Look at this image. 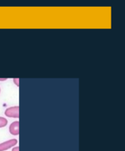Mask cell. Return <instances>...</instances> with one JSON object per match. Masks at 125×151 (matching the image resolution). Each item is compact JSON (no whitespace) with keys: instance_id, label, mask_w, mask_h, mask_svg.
Instances as JSON below:
<instances>
[{"instance_id":"6da1fadb","label":"cell","mask_w":125,"mask_h":151,"mask_svg":"<svg viewBox=\"0 0 125 151\" xmlns=\"http://www.w3.org/2000/svg\"><path fill=\"white\" fill-rule=\"evenodd\" d=\"M5 114L8 117L18 118L19 117V106H12L5 110Z\"/></svg>"},{"instance_id":"7a4b0ae2","label":"cell","mask_w":125,"mask_h":151,"mask_svg":"<svg viewBox=\"0 0 125 151\" xmlns=\"http://www.w3.org/2000/svg\"><path fill=\"white\" fill-rule=\"evenodd\" d=\"M17 141L16 139H11L9 141H5V142L0 144V151H5L9 150L12 147L17 145Z\"/></svg>"},{"instance_id":"3957f363","label":"cell","mask_w":125,"mask_h":151,"mask_svg":"<svg viewBox=\"0 0 125 151\" xmlns=\"http://www.w3.org/2000/svg\"><path fill=\"white\" fill-rule=\"evenodd\" d=\"M9 132L13 135H18L19 134V122H12L9 126Z\"/></svg>"},{"instance_id":"277c9868","label":"cell","mask_w":125,"mask_h":151,"mask_svg":"<svg viewBox=\"0 0 125 151\" xmlns=\"http://www.w3.org/2000/svg\"><path fill=\"white\" fill-rule=\"evenodd\" d=\"M8 121L6 119H5L4 117H0V128L5 127V125H7Z\"/></svg>"},{"instance_id":"5b68a950","label":"cell","mask_w":125,"mask_h":151,"mask_svg":"<svg viewBox=\"0 0 125 151\" xmlns=\"http://www.w3.org/2000/svg\"><path fill=\"white\" fill-rule=\"evenodd\" d=\"M14 83H15V84L16 86L18 87V86H19V79H18V78H15Z\"/></svg>"},{"instance_id":"8992f818","label":"cell","mask_w":125,"mask_h":151,"mask_svg":"<svg viewBox=\"0 0 125 151\" xmlns=\"http://www.w3.org/2000/svg\"><path fill=\"white\" fill-rule=\"evenodd\" d=\"M12 151H19V147H15L12 149Z\"/></svg>"},{"instance_id":"52a82bcc","label":"cell","mask_w":125,"mask_h":151,"mask_svg":"<svg viewBox=\"0 0 125 151\" xmlns=\"http://www.w3.org/2000/svg\"><path fill=\"white\" fill-rule=\"evenodd\" d=\"M7 80V78H0V81H5Z\"/></svg>"}]
</instances>
